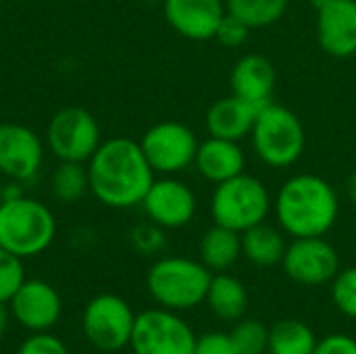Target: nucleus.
Wrapping results in <instances>:
<instances>
[{
  "instance_id": "33",
  "label": "nucleus",
  "mask_w": 356,
  "mask_h": 354,
  "mask_svg": "<svg viewBox=\"0 0 356 354\" xmlns=\"http://www.w3.org/2000/svg\"><path fill=\"white\" fill-rule=\"evenodd\" d=\"M313 354H356V340L346 334H334L317 340Z\"/></svg>"
},
{
  "instance_id": "21",
  "label": "nucleus",
  "mask_w": 356,
  "mask_h": 354,
  "mask_svg": "<svg viewBox=\"0 0 356 354\" xmlns=\"http://www.w3.org/2000/svg\"><path fill=\"white\" fill-rule=\"evenodd\" d=\"M200 261L211 271L229 269L242 255V234L223 225H213L200 238Z\"/></svg>"
},
{
  "instance_id": "23",
  "label": "nucleus",
  "mask_w": 356,
  "mask_h": 354,
  "mask_svg": "<svg viewBox=\"0 0 356 354\" xmlns=\"http://www.w3.org/2000/svg\"><path fill=\"white\" fill-rule=\"evenodd\" d=\"M315 346L313 330L298 319H284L269 330L267 351L271 354H313Z\"/></svg>"
},
{
  "instance_id": "26",
  "label": "nucleus",
  "mask_w": 356,
  "mask_h": 354,
  "mask_svg": "<svg viewBox=\"0 0 356 354\" xmlns=\"http://www.w3.org/2000/svg\"><path fill=\"white\" fill-rule=\"evenodd\" d=\"M238 354H263L269 346V328L257 319L240 321L229 334Z\"/></svg>"
},
{
  "instance_id": "6",
  "label": "nucleus",
  "mask_w": 356,
  "mask_h": 354,
  "mask_svg": "<svg viewBox=\"0 0 356 354\" xmlns=\"http://www.w3.org/2000/svg\"><path fill=\"white\" fill-rule=\"evenodd\" d=\"M271 207L273 202L267 186L246 171L217 184L211 196V217L215 225H223L238 234L263 223L269 217Z\"/></svg>"
},
{
  "instance_id": "8",
  "label": "nucleus",
  "mask_w": 356,
  "mask_h": 354,
  "mask_svg": "<svg viewBox=\"0 0 356 354\" xmlns=\"http://www.w3.org/2000/svg\"><path fill=\"white\" fill-rule=\"evenodd\" d=\"M134 323V309L117 294L94 296L81 315V330L86 340L102 353H117L129 346Z\"/></svg>"
},
{
  "instance_id": "31",
  "label": "nucleus",
  "mask_w": 356,
  "mask_h": 354,
  "mask_svg": "<svg viewBox=\"0 0 356 354\" xmlns=\"http://www.w3.org/2000/svg\"><path fill=\"white\" fill-rule=\"evenodd\" d=\"M131 244H134V248L140 250L142 255H152V252L161 250L163 244H165L163 227H159V225L152 223V221L134 227V232H131Z\"/></svg>"
},
{
  "instance_id": "5",
  "label": "nucleus",
  "mask_w": 356,
  "mask_h": 354,
  "mask_svg": "<svg viewBox=\"0 0 356 354\" xmlns=\"http://www.w3.org/2000/svg\"><path fill=\"white\" fill-rule=\"evenodd\" d=\"M213 273L202 261L188 257H165L146 273L150 296L169 311H188L207 300Z\"/></svg>"
},
{
  "instance_id": "29",
  "label": "nucleus",
  "mask_w": 356,
  "mask_h": 354,
  "mask_svg": "<svg viewBox=\"0 0 356 354\" xmlns=\"http://www.w3.org/2000/svg\"><path fill=\"white\" fill-rule=\"evenodd\" d=\"M252 29L248 25H244L240 19H236L234 15L225 13L223 21L219 23L217 27V33H215V40L221 44V46H227V48H240L246 44L248 40V33Z\"/></svg>"
},
{
  "instance_id": "30",
  "label": "nucleus",
  "mask_w": 356,
  "mask_h": 354,
  "mask_svg": "<svg viewBox=\"0 0 356 354\" xmlns=\"http://www.w3.org/2000/svg\"><path fill=\"white\" fill-rule=\"evenodd\" d=\"M17 354H69V348L60 338L50 332H35L23 340Z\"/></svg>"
},
{
  "instance_id": "36",
  "label": "nucleus",
  "mask_w": 356,
  "mask_h": 354,
  "mask_svg": "<svg viewBox=\"0 0 356 354\" xmlns=\"http://www.w3.org/2000/svg\"><path fill=\"white\" fill-rule=\"evenodd\" d=\"M311 2H313V4H315V6H317V4H321V2H323V0H311Z\"/></svg>"
},
{
  "instance_id": "27",
  "label": "nucleus",
  "mask_w": 356,
  "mask_h": 354,
  "mask_svg": "<svg viewBox=\"0 0 356 354\" xmlns=\"http://www.w3.org/2000/svg\"><path fill=\"white\" fill-rule=\"evenodd\" d=\"M23 282H25L23 259L0 246V303L8 305V300L13 298V294L19 290Z\"/></svg>"
},
{
  "instance_id": "28",
  "label": "nucleus",
  "mask_w": 356,
  "mask_h": 354,
  "mask_svg": "<svg viewBox=\"0 0 356 354\" xmlns=\"http://www.w3.org/2000/svg\"><path fill=\"white\" fill-rule=\"evenodd\" d=\"M332 300L342 315L356 319V267H348L334 277Z\"/></svg>"
},
{
  "instance_id": "13",
  "label": "nucleus",
  "mask_w": 356,
  "mask_h": 354,
  "mask_svg": "<svg viewBox=\"0 0 356 354\" xmlns=\"http://www.w3.org/2000/svg\"><path fill=\"white\" fill-rule=\"evenodd\" d=\"M44 163V142L27 125L0 123V173L10 182L33 179Z\"/></svg>"
},
{
  "instance_id": "19",
  "label": "nucleus",
  "mask_w": 356,
  "mask_h": 354,
  "mask_svg": "<svg viewBox=\"0 0 356 354\" xmlns=\"http://www.w3.org/2000/svg\"><path fill=\"white\" fill-rule=\"evenodd\" d=\"M194 167L207 182L217 186L246 171V152L240 142L209 136L198 144Z\"/></svg>"
},
{
  "instance_id": "22",
  "label": "nucleus",
  "mask_w": 356,
  "mask_h": 354,
  "mask_svg": "<svg viewBox=\"0 0 356 354\" xmlns=\"http://www.w3.org/2000/svg\"><path fill=\"white\" fill-rule=\"evenodd\" d=\"M207 303L219 319L238 321L248 309V292L240 280L221 271L211 280Z\"/></svg>"
},
{
  "instance_id": "4",
  "label": "nucleus",
  "mask_w": 356,
  "mask_h": 354,
  "mask_svg": "<svg viewBox=\"0 0 356 354\" xmlns=\"http://www.w3.org/2000/svg\"><path fill=\"white\" fill-rule=\"evenodd\" d=\"M250 140L261 163L273 169H286L302 159L307 129L294 111L271 100L261 106Z\"/></svg>"
},
{
  "instance_id": "15",
  "label": "nucleus",
  "mask_w": 356,
  "mask_h": 354,
  "mask_svg": "<svg viewBox=\"0 0 356 354\" xmlns=\"http://www.w3.org/2000/svg\"><path fill=\"white\" fill-rule=\"evenodd\" d=\"M317 8V42L334 58L356 54V0H323Z\"/></svg>"
},
{
  "instance_id": "20",
  "label": "nucleus",
  "mask_w": 356,
  "mask_h": 354,
  "mask_svg": "<svg viewBox=\"0 0 356 354\" xmlns=\"http://www.w3.org/2000/svg\"><path fill=\"white\" fill-rule=\"evenodd\" d=\"M286 240L280 230L267 225L265 221L246 230L242 234V255L257 267H273L284 261Z\"/></svg>"
},
{
  "instance_id": "3",
  "label": "nucleus",
  "mask_w": 356,
  "mask_h": 354,
  "mask_svg": "<svg viewBox=\"0 0 356 354\" xmlns=\"http://www.w3.org/2000/svg\"><path fill=\"white\" fill-rule=\"evenodd\" d=\"M56 236L54 213L40 200L17 196L0 200V246L19 259L38 257Z\"/></svg>"
},
{
  "instance_id": "9",
  "label": "nucleus",
  "mask_w": 356,
  "mask_h": 354,
  "mask_svg": "<svg viewBox=\"0 0 356 354\" xmlns=\"http://www.w3.org/2000/svg\"><path fill=\"white\" fill-rule=\"evenodd\" d=\"M129 346L134 354H192L196 336L175 311L161 307L136 315Z\"/></svg>"
},
{
  "instance_id": "11",
  "label": "nucleus",
  "mask_w": 356,
  "mask_h": 354,
  "mask_svg": "<svg viewBox=\"0 0 356 354\" xmlns=\"http://www.w3.org/2000/svg\"><path fill=\"white\" fill-rule=\"evenodd\" d=\"M282 267L286 275L300 286H323L340 273L338 250L321 238H294L286 248Z\"/></svg>"
},
{
  "instance_id": "1",
  "label": "nucleus",
  "mask_w": 356,
  "mask_h": 354,
  "mask_svg": "<svg viewBox=\"0 0 356 354\" xmlns=\"http://www.w3.org/2000/svg\"><path fill=\"white\" fill-rule=\"evenodd\" d=\"M86 165L90 192L108 209L140 207L156 179L140 142L125 136L102 140Z\"/></svg>"
},
{
  "instance_id": "32",
  "label": "nucleus",
  "mask_w": 356,
  "mask_h": 354,
  "mask_svg": "<svg viewBox=\"0 0 356 354\" xmlns=\"http://www.w3.org/2000/svg\"><path fill=\"white\" fill-rule=\"evenodd\" d=\"M192 354H238L229 334H207L196 338V346Z\"/></svg>"
},
{
  "instance_id": "34",
  "label": "nucleus",
  "mask_w": 356,
  "mask_h": 354,
  "mask_svg": "<svg viewBox=\"0 0 356 354\" xmlns=\"http://www.w3.org/2000/svg\"><path fill=\"white\" fill-rule=\"evenodd\" d=\"M8 321H10V309L6 303H0V338L6 334L8 330Z\"/></svg>"
},
{
  "instance_id": "35",
  "label": "nucleus",
  "mask_w": 356,
  "mask_h": 354,
  "mask_svg": "<svg viewBox=\"0 0 356 354\" xmlns=\"http://www.w3.org/2000/svg\"><path fill=\"white\" fill-rule=\"evenodd\" d=\"M346 196H348V200L356 207V169L350 173V177L346 182Z\"/></svg>"
},
{
  "instance_id": "12",
  "label": "nucleus",
  "mask_w": 356,
  "mask_h": 354,
  "mask_svg": "<svg viewBox=\"0 0 356 354\" xmlns=\"http://www.w3.org/2000/svg\"><path fill=\"white\" fill-rule=\"evenodd\" d=\"M140 207L159 227L179 230L196 217L198 198L186 182L175 175H163L152 182Z\"/></svg>"
},
{
  "instance_id": "2",
  "label": "nucleus",
  "mask_w": 356,
  "mask_h": 354,
  "mask_svg": "<svg viewBox=\"0 0 356 354\" xmlns=\"http://www.w3.org/2000/svg\"><path fill=\"white\" fill-rule=\"evenodd\" d=\"M273 209L277 223L292 238H321L340 217V198L325 177L298 173L282 184Z\"/></svg>"
},
{
  "instance_id": "17",
  "label": "nucleus",
  "mask_w": 356,
  "mask_h": 354,
  "mask_svg": "<svg viewBox=\"0 0 356 354\" xmlns=\"http://www.w3.org/2000/svg\"><path fill=\"white\" fill-rule=\"evenodd\" d=\"M277 83L275 65L265 54H244L229 73V88L232 94L263 106L273 100Z\"/></svg>"
},
{
  "instance_id": "25",
  "label": "nucleus",
  "mask_w": 356,
  "mask_h": 354,
  "mask_svg": "<svg viewBox=\"0 0 356 354\" xmlns=\"http://www.w3.org/2000/svg\"><path fill=\"white\" fill-rule=\"evenodd\" d=\"M290 0H225L229 15L240 19L250 29L275 25L288 10Z\"/></svg>"
},
{
  "instance_id": "24",
  "label": "nucleus",
  "mask_w": 356,
  "mask_h": 354,
  "mask_svg": "<svg viewBox=\"0 0 356 354\" xmlns=\"http://www.w3.org/2000/svg\"><path fill=\"white\" fill-rule=\"evenodd\" d=\"M52 196L63 204H73L90 192V177L86 163L60 161L50 177Z\"/></svg>"
},
{
  "instance_id": "10",
  "label": "nucleus",
  "mask_w": 356,
  "mask_h": 354,
  "mask_svg": "<svg viewBox=\"0 0 356 354\" xmlns=\"http://www.w3.org/2000/svg\"><path fill=\"white\" fill-rule=\"evenodd\" d=\"M198 138L192 127L179 121H159L140 140L144 156L156 175H177L194 165Z\"/></svg>"
},
{
  "instance_id": "18",
  "label": "nucleus",
  "mask_w": 356,
  "mask_h": 354,
  "mask_svg": "<svg viewBox=\"0 0 356 354\" xmlns=\"http://www.w3.org/2000/svg\"><path fill=\"white\" fill-rule=\"evenodd\" d=\"M259 111L261 106L229 94L215 100L207 111V131L213 138L242 142L244 138H250Z\"/></svg>"
},
{
  "instance_id": "14",
  "label": "nucleus",
  "mask_w": 356,
  "mask_h": 354,
  "mask_svg": "<svg viewBox=\"0 0 356 354\" xmlns=\"http://www.w3.org/2000/svg\"><path fill=\"white\" fill-rule=\"evenodd\" d=\"M10 317L29 334L50 332L63 313V300L54 286L44 280H25L8 300Z\"/></svg>"
},
{
  "instance_id": "16",
  "label": "nucleus",
  "mask_w": 356,
  "mask_h": 354,
  "mask_svg": "<svg viewBox=\"0 0 356 354\" xmlns=\"http://www.w3.org/2000/svg\"><path fill=\"white\" fill-rule=\"evenodd\" d=\"M163 13L173 31L192 42L215 40L227 8L223 0H163Z\"/></svg>"
},
{
  "instance_id": "7",
  "label": "nucleus",
  "mask_w": 356,
  "mask_h": 354,
  "mask_svg": "<svg viewBox=\"0 0 356 354\" xmlns=\"http://www.w3.org/2000/svg\"><path fill=\"white\" fill-rule=\"evenodd\" d=\"M46 144L58 161L88 163L102 144V131L90 111L65 106L48 121Z\"/></svg>"
}]
</instances>
